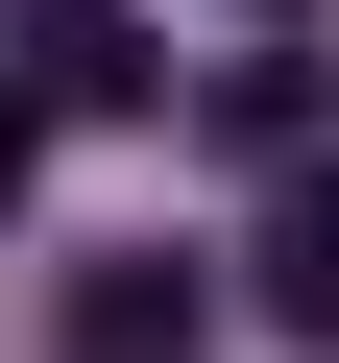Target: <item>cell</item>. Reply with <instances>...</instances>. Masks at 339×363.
I'll use <instances>...</instances> for the list:
<instances>
[{
  "label": "cell",
  "instance_id": "obj_5",
  "mask_svg": "<svg viewBox=\"0 0 339 363\" xmlns=\"http://www.w3.org/2000/svg\"><path fill=\"white\" fill-rule=\"evenodd\" d=\"M25 169H49V97H25V73H0V218H25Z\"/></svg>",
  "mask_w": 339,
  "mask_h": 363
},
{
  "label": "cell",
  "instance_id": "obj_4",
  "mask_svg": "<svg viewBox=\"0 0 339 363\" xmlns=\"http://www.w3.org/2000/svg\"><path fill=\"white\" fill-rule=\"evenodd\" d=\"M218 145H243V169H315V49H243V73H218Z\"/></svg>",
  "mask_w": 339,
  "mask_h": 363
},
{
  "label": "cell",
  "instance_id": "obj_2",
  "mask_svg": "<svg viewBox=\"0 0 339 363\" xmlns=\"http://www.w3.org/2000/svg\"><path fill=\"white\" fill-rule=\"evenodd\" d=\"M25 97H49V121H145V97H170V49L121 25V0H25Z\"/></svg>",
  "mask_w": 339,
  "mask_h": 363
},
{
  "label": "cell",
  "instance_id": "obj_3",
  "mask_svg": "<svg viewBox=\"0 0 339 363\" xmlns=\"http://www.w3.org/2000/svg\"><path fill=\"white\" fill-rule=\"evenodd\" d=\"M267 339H339V169H267V242H243Z\"/></svg>",
  "mask_w": 339,
  "mask_h": 363
},
{
  "label": "cell",
  "instance_id": "obj_1",
  "mask_svg": "<svg viewBox=\"0 0 339 363\" xmlns=\"http://www.w3.org/2000/svg\"><path fill=\"white\" fill-rule=\"evenodd\" d=\"M49 339H73V363H194V339H218V267H194V242H97Z\"/></svg>",
  "mask_w": 339,
  "mask_h": 363
}]
</instances>
